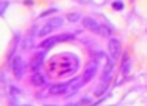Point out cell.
<instances>
[{
	"label": "cell",
	"mask_w": 147,
	"mask_h": 106,
	"mask_svg": "<svg viewBox=\"0 0 147 106\" xmlns=\"http://www.w3.org/2000/svg\"><path fill=\"white\" fill-rule=\"evenodd\" d=\"M111 27H108V26H105V24H101V30H100V35H103V36H111Z\"/></svg>",
	"instance_id": "2e32d148"
},
{
	"label": "cell",
	"mask_w": 147,
	"mask_h": 106,
	"mask_svg": "<svg viewBox=\"0 0 147 106\" xmlns=\"http://www.w3.org/2000/svg\"><path fill=\"white\" fill-rule=\"evenodd\" d=\"M96 70H98V67H96V63H90L89 67L86 68V71H84V74H82V79H84V82H89V81H92L93 78H95V74H96Z\"/></svg>",
	"instance_id": "ba28073f"
},
{
	"label": "cell",
	"mask_w": 147,
	"mask_h": 106,
	"mask_svg": "<svg viewBox=\"0 0 147 106\" xmlns=\"http://www.w3.org/2000/svg\"><path fill=\"white\" fill-rule=\"evenodd\" d=\"M51 32H54V27H52L51 24L48 22V24H46V26L41 29V30H40V36H46V35H49Z\"/></svg>",
	"instance_id": "4fadbf2b"
},
{
	"label": "cell",
	"mask_w": 147,
	"mask_h": 106,
	"mask_svg": "<svg viewBox=\"0 0 147 106\" xmlns=\"http://www.w3.org/2000/svg\"><path fill=\"white\" fill-rule=\"evenodd\" d=\"M130 68H131V63H130V59H128V55L125 54L123 59H122V67H120V71L123 76H127L128 73H130Z\"/></svg>",
	"instance_id": "7c38bea8"
},
{
	"label": "cell",
	"mask_w": 147,
	"mask_h": 106,
	"mask_svg": "<svg viewBox=\"0 0 147 106\" xmlns=\"http://www.w3.org/2000/svg\"><path fill=\"white\" fill-rule=\"evenodd\" d=\"M79 13H70V14H68V16H67V19L68 21H70V22H76V21H79Z\"/></svg>",
	"instance_id": "d6986e66"
},
{
	"label": "cell",
	"mask_w": 147,
	"mask_h": 106,
	"mask_svg": "<svg viewBox=\"0 0 147 106\" xmlns=\"http://www.w3.org/2000/svg\"><path fill=\"white\" fill-rule=\"evenodd\" d=\"M112 8H114L115 11H122L125 8V5H123V2H120V0H115L114 3H112Z\"/></svg>",
	"instance_id": "ac0fdd59"
},
{
	"label": "cell",
	"mask_w": 147,
	"mask_h": 106,
	"mask_svg": "<svg viewBox=\"0 0 147 106\" xmlns=\"http://www.w3.org/2000/svg\"><path fill=\"white\" fill-rule=\"evenodd\" d=\"M55 8H51V10H46V11H43L41 14H40V18H46V16H49V14H52V13H55Z\"/></svg>",
	"instance_id": "44dd1931"
},
{
	"label": "cell",
	"mask_w": 147,
	"mask_h": 106,
	"mask_svg": "<svg viewBox=\"0 0 147 106\" xmlns=\"http://www.w3.org/2000/svg\"><path fill=\"white\" fill-rule=\"evenodd\" d=\"M10 90H11V93H16V95H18V93H21V90L18 89L16 86H11V87H10Z\"/></svg>",
	"instance_id": "7402d4cb"
},
{
	"label": "cell",
	"mask_w": 147,
	"mask_h": 106,
	"mask_svg": "<svg viewBox=\"0 0 147 106\" xmlns=\"http://www.w3.org/2000/svg\"><path fill=\"white\" fill-rule=\"evenodd\" d=\"M73 38H74V36L71 35V33H63V35H59L57 36L59 41H71Z\"/></svg>",
	"instance_id": "e0dca14e"
},
{
	"label": "cell",
	"mask_w": 147,
	"mask_h": 106,
	"mask_svg": "<svg viewBox=\"0 0 147 106\" xmlns=\"http://www.w3.org/2000/svg\"><path fill=\"white\" fill-rule=\"evenodd\" d=\"M68 89V82H60V84H54L49 87V93L51 95H65Z\"/></svg>",
	"instance_id": "52a82bcc"
},
{
	"label": "cell",
	"mask_w": 147,
	"mask_h": 106,
	"mask_svg": "<svg viewBox=\"0 0 147 106\" xmlns=\"http://www.w3.org/2000/svg\"><path fill=\"white\" fill-rule=\"evenodd\" d=\"M49 24H51L54 29H57V27H60L62 24H63V18H60V16H57V18H52L51 21H49Z\"/></svg>",
	"instance_id": "5bb4252c"
},
{
	"label": "cell",
	"mask_w": 147,
	"mask_h": 106,
	"mask_svg": "<svg viewBox=\"0 0 147 106\" xmlns=\"http://www.w3.org/2000/svg\"><path fill=\"white\" fill-rule=\"evenodd\" d=\"M112 68H114V62L112 60H108L105 63V68H103V82H109V79H111V74H112Z\"/></svg>",
	"instance_id": "9c48e42d"
},
{
	"label": "cell",
	"mask_w": 147,
	"mask_h": 106,
	"mask_svg": "<svg viewBox=\"0 0 147 106\" xmlns=\"http://www.w3.org/2000/svg\"><path fill=\"white\" fill-rule=\"evenodd\" d=\"M24 5H27V7H30V5H33V0H26V2H24Z\"/></svg>",
	"instance_id": "603a6c76"
},
{
	"label": "cell",
	"mask_w": 147,
	"mask_h": 106,
	"mask_svg": "<svg viewBox=\"0 0 147 106\" xmlns=\"http://www.w3.org/2000/svg\"><path fill=\"white\" fill-rule=\"evenodd\" d=\"M79 65L78 57L73 54H59L55 57H52L49 60L48 71L51 73V76H63V74L74 73Z\"/></svg>",
	"instance_id": "6da1fadb"
},
{
	"label": "cell",
	"mask_w": 147,
	"mask_h": 106,
	"mask_svg": "<svg viewBox=\"0 0 147 106\" xmlns=\"http://www.w3.org/2000/svg\"><path fill=\"white\" fill-rule=\"evenodd\" d=\"M55 43H59L57 36H49V38L43 40V41L40 43V48H43V49H49V48H52V46H54Z\"/></svg>",
	"instance_id": "8fae6325"
},
{
	"label": "cell",
	"mask_w": 147,
	"mask_h": 106,
	"mask_svg": "<svg viewBox=\"0 0 147 106\" xmlns=\"http://www.w3.org/2000/svg\"><path fill=\"white\" fill-rule=\"evenodd\" d=\"M82 26L86 27L87 30L93 32V33H100V30H101V24H98L95 19H92V18H84V19H82Z\"/></svg>",
	"instance_id": "277c9868"
},
{
	"label": "cell",
	"mask_w": 147,
	"mask_h": 106,
	"mask_svg": "<svg viewBox=\"0 0 147 106\" xmlns=\"http://www.w3.org/2000/svg\"><path fill=\"white\" fill-rule=\"evenodd\" d=\"M30 82H32L35 87H41V86H45L46 78H45V74H41L40 71H33L32 78H30Z\"/></svg>",
	"instance_id": "30bf717a"
},
{
	"label": "cell",
	"mask_w": 147,
	"mask_h": 106,
	"mask_svg": "<svg viewBox=\"0 0 147 106\" xmlns=\"http://www.w3.org/2000/svg\"><path fill=\"white\" fill-rule=\"evenodd\" d=\"M106 89H108V82L100 84V86H98V89H95V95H96V97H101L103 93L106 92Z\"/></svg>",
	"instance_id": "9a60e30c"
},
{
	"label": "cell",
	"mask_w": 147,
	"mask_h": 106,
	"mask_svg": "<svg viewBox=\"0 0 147 106\" xmlns=\"http://www.w3.org/2000/svg\"><path fill=\"white\" fill-rule=\"evenodd\" d=\"M8 7H10V2H0V16L8 10Z\"/></svg>",
	"instance_id": "ffe728a7"
},
{
	"label": "cell",
	"mask_w": 147,
	"mask_h": 106,
	"mask_svg": "<svg viewBox=\"0 0 147 106\" xmlns=\"http://www.w3.org/2000/svg\"><path fill=\"white\" fill-rule=\"evenodd\" d=\"M82 84H86L82 78H74V79H71L70 82H68V89H67V92H65V97H71L76 92H79Z\"/></svg>",
	"instance_id": "3957f363"
},
{
	"label": "cell",
	"mask_w": 147,
	"mask_h": 106,
	"mask_svg": "<svg viewBox=\"0 0 147 106\" xmlns=\"http://www.w3.org/2000/svg\"><path fill=\"white\" fill-rule=\"evenodd\" d=\"M81 103H92V100H90V98H82V101H81Z\"/></svg>",
	"instance_id": "cb8c5ba5"
},
{
	"label": "cell",
	"mask_w": 147,
	"mask_h": 106,
	"mask_svg": "<svg viewBox=\"0 0 147 106\" xmlns=\"http://www.w3.org/2000/svg\"><path fill=\"white\" fill-rule=\"evenodd\" d=\"M43 62H45V52H40V54H35L30 62V70L32 71H40V68L43 67Z\"/></svg>",
	"instance_id": "5b68a950"
},
{
	"label": "cell",
	"mask_w": 147,
	"mask_h": 106,
	"mask_svg": "<svg viewBox=\"0 0 147 106\" xmlns=\"http://www.w3.org/2000/svg\"><path fill=\"white\" fill-rule=\"evenodd\" d=\"M11 71H13L16 79H22L24 78V74H26V63H24L22 57H19V55L13 57V60H11Z\"/></svg>",
	"instance_id": "7a4b0ae2"
},
{
	"label": "cell",
	"mask_w": 147,
	"mask_h": 106,
	"mask_svg": "<svg viewBox=\"0 0 147 106\" xmlns=\"http://www.w3.org/2000/svg\"><path fill=\"white\" fill-rule=\"evenodd\" d=\"M108 48H109V54H111L114 59H117L119 55H120V41H119V40L111 38V40H109Z\"/></svg>",
	"instance_id": "8992f818"
}]
</instances>
